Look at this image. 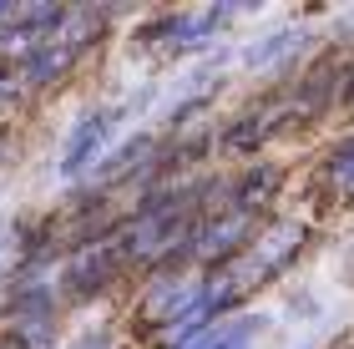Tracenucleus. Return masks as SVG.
Here are the masks:
<instances>
[{"instance_id": "obj_8", "label": "nucleus", "mask_w": 354, "mask_h": 349, "mask_svg": "<svg viewBox=\"0 0 354 349\" xmlns=\"http://www.w3.org/2000/svg\"><path fill=\"white\" fill-rule=\"evenodd\" d=\"M71 349H117V339H111L106 329H91V334H82V339H76Z\"/></svg>"}, {"instance_id": "obj_5", "label": "nucleus", "mask_w": 354, "mask_h": 349, "mask_svg": "<svg viewBox=\"0 0 354 349\" xmlns=\"http://www.w3.org/2000/svg\"><path fill=\"white\" fill-rule=\"evenodd\" d=\"M304 46H309L304 30H273V36H259V41H248L243 51H238V66L243 71H279L294 56H304Z\"/></svg>"}, {"instance_id": "obj_4", "label": "nucleus", "mask_w": 354, "mask_h": 349, "mask_svg": "<svg viewBox=\"0 0 354 349\" xmlns=\"http://www.w3.org/2000/svg\"><path fill=\"white\" fill-rule=\"evenodd\" d=\"M273 324L268 314H253V309H233V314H218L213 324H203L198 334L177 349H268L273 339Z\"/></svg>"}, {"instance_id": "obj_6", "label": "nucleus", "mask_w": 354, "mask_h": 349, "mask_svg": "<svg viewBox=\"0 0 354 349\" xmlns=\"http://www.w3.org/2000/svg\"><path fill=\"white\" fill-rule=\"evenodd\" d=\"M324 193L339 202V208H354V137L334 142L324 157Z\"/></svg>"}, {"instance_id": "obj_7", "label": "nucleus", "mask_w": 354, "mask_h": 349, "mask_svg": "<svg viewBox=\"0 0 354 349\" xmlns=\"http://www.w3.org/2000/svg\"><path fill=\"white\" fill-rule=\"evenodd\" d=\"M21 97H26V76L15 71V66H6V71H0V117L15 112V106H21Z\"/></svg>"}, {"instance_id": "obj_3", "label": "nucleus", "mask_w": 354, "mask_h": 349, "mask_svg": "<svg viewBox=\"0 0 354 349\" xmlns=\"http://www.w3.org/2000/svg\"><path fill=\"white\" fill-rule=\"evenodd\" d=\"M122 117H127L122 106H91L86 117H76L61 142V178H86L102 167L122 137Z\"/></svg>"}, {"instance_id": "obj_2", "label": "nucleus", "mask_w": 354, "mask_h": 349, "mask_svg": "<svg viewBox=\"0 0 354 349\" xmlns=\"http://www.w3.org/2000/svg\"><path fill=\"white\" fill-rule=\"evenodd\" d=\"M203 319H213V314L203 304V279H192V274H172V279L147 283L137 309H132L137 329H147L157 339H177V344H187L198 334Z\"/></svg>"}, {"instance_id": "obj_1", "label": "nucleus", "mask_w": 354, "mask_h": 349, "mask_svg": "<svg viewBox=\"0 0 354 349\" xmlns=\"http://www.w3.org/2000/svg\"><path fill=\"white\" fill-rule=\"evenodd\" d=\"M304 248H309V223H304V218H263L259 233H253L233 258H223L203 274L207 314H233L248 294H259L279 274H288V268L304 258Z\"/></svg>"}]
</instances>
